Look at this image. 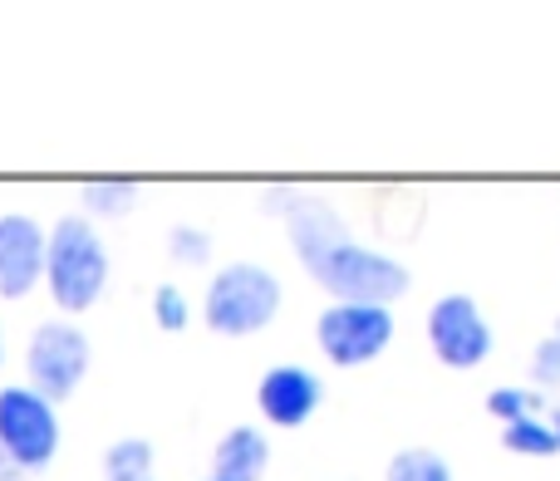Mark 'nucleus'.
<instances>
[{"mask_svg":"<svg viewBox=\"0 0 560 481\" xmlns=\"http://www.w3.org/2000/svg\"><path fill=\"white\" fill-rule=\"evenodd\" d=\"M79 202H84L89 222H104V216H128L138 207V183H128V177H94V183L79 187Z\"/></svg>","mask_w":560,"mask_h":481,"instance_id":"f8f14e48","label":"nucleus"},{"mask_svg":"<svg viewBox=\"0 0 560 481\" xmlns=\"http://www.w3.org/2000/svg\"><path fill=\"white\" fill-rule=\"evenodd\" d=\"M315 344L335 368H364L394 344V309L364 300H329L315 319Z\"/></svg>","mask_w":560,"mask_h":481,"instance_id":"423d86ee","label":"nucleus"},{"mask_svg":"<svg viewBox=\"0 0 560 481\" xmlns=\"http://www.w3.org/2000/svg\"><path fill=\"white\" fill-rule=\"evenodd\" d=\"M207 481H217V477H207Z\"/></svg>","mask_w":560,"mask_h":481,"instance_id":"4be33fe9","label":"nucleus"},{"mask_svg":"<svg viewBox=\"0 0 560 481\" xmlns=\"http://www.w3.org/2000/svg\"><path fill=\"white\" fill-rule=\"evenodd\" d=\"M94 364V344L74 319H45V325L30 329L25 339V388H35L49 403H65L79 394V384L89 378Z\"/></svg>","mask_w":560,"mask_h":481,"instance_id":"39448f33","label":"nucleus"},{"mask_svg":"<svg viewBox=\"0 0 560 481\" xmlns=\"http://www.w3.org/2000/svg\"><path fill=\"white\" fill-rule=\"evenodd\" d=\"M546 423H551V433L560 437V408H556V413H551V418H546Z\"/></svg>","mask_w":560,"mask_h":481,"instance_id":"6ab92c4d","label":"nucleus"},{"mask_svg":"<svg viewBox=\"0 0 560 481\" xmlns=\"http://www.w3.org/2000/svg\"><path fill=\"white\" fill-rule=\"evenodd\" d=\"M39 285L49 290V300L65 315H84V309H94L104 300L108 246L89 216L69 212L55 226H45V280Z\"/></svg>","mask_w":560,"mask_h":481,"instance_id":"f03ea898","label":"nucleus"},{"mask_svg":"<svg viewBox=\"0 0 560 481\" xmlns=\"http://www.w3.org/2000/svg\"><path fill=\"white\" fill-rule=\"evenodd\" d=\"M266 212L285 222L290 250L300 256L305 275L325 290L329 300H364V305H394L408 290V266L394 260L388 250L364 246L345 226V216L315 192L300 187H271L266 192Z\"/></svg>","mask_w":560,"mask_h":481,"instance_id":"f257e3e1","label":"nucleus"},{"mask_svg":"<svg viewBox=\"0 0 560 481\" xmlns=\"http://www.w3.org/2000/svg\"><path fill=\"white\" fill-rule=\"evenodd\" d=\"M153 319L163 335H183V329L192 325V305H187V295L177 285H158L153 290Z\"/></svg>","mask_w":560,"mask_h":481,"instance_id":"dca6fc26","label":"nucleus"},{"mask_svg":"<svg viewBox=\"0 0 560 481\" xmlns=\"http://www.w3.org/2000/svg\"><path fill=\"white\" fill-rule=\"evenodd\" d=\"M0 368H5V335H0Z\"/></svg>","mask_w":560,"mask_h":481,"instance_id":"aec40b11","label":"nucleus"},{"mask_svg":"<svg viewBox=\"0 0 560 481\" xmlns=\"http://www.w3.org/2000/svg\"><path fill=\"white\" fill-rule=\"evenodd\" d=\"M551 339H556V344H560V319H556V325H551Z\"/></svg>","mask_w":560,"mask_h":481,"instance_id":"412c9836","label":"nucleus"},{"mask_svg":"<svg viewBox=\"0 0 560 481\" xmlns=\"http://www.w3.org/2000/svg\"><path fill=\"white\" fill-rule=\"evenodd\" d=\"M104 481H158V453L148 437H118L104 447Z\"/></svg>","mask_w":560,"mask_h":481,"instance_id":"9b49d317","label":"nucleus"},{"mask_svg":"<svg viewBox=\"0 0 560 481\" xmlns=\"http://www.w3.org/2000/svg\"><path fill=\"white\" fill-rule=\"evenodd\" d=\"M319 398H325V384L305 364H276L256 384V408L271 427H305L315 418Z\"/></svg>","mask_w":560,"mask_h":481,"instance_id":"1a4fd4ad","label":"nucleus"},{"mask_svg":"<svg viewBox=\"0 0 560 481\" xmlns=\"http://www.w3.org/2000/svg\"><path fill=\"white\" fill-rule=\"evenodd\" d=\"M59 408L25 384H0V481L45 472L59 457Z\"/></svg>","mask_w":560,"mask_h":481,"instance_id":"20e7f679","label":"nucleus"},{"mask_svg":"<svg viewBox=\"0 0 560 481\" xmlns=\"http://www.w3.org/2000/svg\"><path fill=\"white\" fill-rule=\"evenodd\" d=\"M167 256H173L177 266H207V260H212V232H202V226H173Z\"/></svg>","mask_w":560,"mask_h":481,"instance_id":"f3484780","label":"nucleus"},{"mask_svg":"<svg viewBox=\"0 0 560 481\" xmlns=\"http://www.w3.org/2000/svg\"><path fill=\"white\" fill-rule=\"evenodd\" d=\"M280 300L285 295H280V280L271 266H261V260H232V266H222L207 280L202 319L212 335L246 339V335H261L280 315Z\"/></svg>","mask_w":560,"mask_h":481,"instance_id":"7ed1b4c3","label":"nucleus"},{"mask_svg":"<svg viewBox=\"0 0 560 481\" xmlns=\"http://www.w3.org/2000/svg\"><path fill=\"white\" fill-rule=\"evenodd\" d=\"M532 384L536 388H560V344L551 335H546L532 354Z\"/></svg>","mask_w":560,"mask_h":481,"instance_id":"a211bd4d","label":"nucleus"},{"mask_svg":"<svg viewBox=\"0 0 560 481\" xmlns=\"http://www.w3.org/2000/svg\"><path fill=\"white\" fill-rule=\"evenodd\" d=\"M541 403L546 398L536 394V388H516V384H506V388H492L487 394V413L497 418V423H522V418H536L541 413Z\"/></svg>","mask_w":560,"mask_h":481,"instance_id":"2eb2a0df","label":"nucleus"},{"mask_svg":"<svg viewBox=\"0 0 560 481\" xmlns=\"http://www.w3.org/2000/svg\"><path fill=\"white\" fill-rule=\"evenodd\" d=\"M492 319L482 315V305H477L472 295H463V290H447V295L433 300V309H428V349L438 354V364L447 368H477L482 359H492Z\"/></svg>","mask_w":560,"mask_h":481,"instance_id":"0eeeda50","label":"nucleus"},{"mask_svg":"<svg viewBox=\"0 0 560 481\" xmlns=\"http://www.w3.org/2000/svg\"><path fill=\"white\" fill-rule=\"evenodd\" d=\"M266 467H271V437L256 423H236L212 453L217 481H261Z\"/></svg>","mask_w":560,"mask_h":481,"instance_id":"9d476101","label":"nucleus"},{"mask_svg":"<svg viewBox=\"0 0 560 481\" xmlns=\"http://www.w3.org/2000/svg\"><path fill=\"white\" fill-rule=\"evenodd\" d=\"M384 481H453V462L433 447H398L384 467Z\"/></svg>","mask_w":560,"mask_h":481,"instance_id":"ddd939ff","label":"nucleus"},{"mask_svg":"<svg viewBox=\"0 0 560 481\" xmlns=\"http://www.w3.org/2000/svg\"><path fill=\"white\" fill-rule=\"evenodd\" d=\"M502 447L506 453H516V457H556L560 437L551 433V423L536 413V418H522V423H506L502 427Z\"/></svg>","mask_w":560,"mask_h":481,"instance_id":"4468645a","label":"nucleus"},{"mask_svg":"<svg viewBox=\"0 0 560 481\" xmlns=\"http://www.w3.org/2000/svg\"><path fill=\"white\" fill-rule=\"evenodd\" d=\"M45 280V226L30 212H0V300H25Z\"/></svg>","mask_w":560,"mask_h":481,"instance_id":"6e6552de","label":"nucleus"}]
</instances>
